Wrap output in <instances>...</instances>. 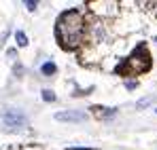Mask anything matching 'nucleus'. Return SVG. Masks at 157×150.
<instances>
[{
	"label": "nucleus",
	"instance_id": "obj_7",
	"mask_svg": "<svg viewBox=\"0 0 157 150\" xmlns=\"http://www.w3.org/2000/svg\"><path fill=\"white\" fill-rule=\"evenodd\" d=\"M15 42H17L19 47H28V36L21 32V30H17V32H15Z\"/></svg>",
	"mask_w": 157,
	"mask_h": 150
},
{
	"label": "nucleus",
	"instance_id": "obj_11",
	"mask_svg": "<svg viewBox=\"0 0 157 150\" xmlns=\"http://www.w3.org/2000/svg\"><path fill=\"white\" fill-rule=\"evenodd\" d=\"M155 42H157V38H155Z\"/></svg>",
	"mask_w": 157,
	"mask_h": 150
},
{
	"label": "nucleus",
	"instance_id": "obj_5",
	"mask_svg": "<svg viewBox=\"0 0 157 150\" xmlns=\"http://www.w3.org/2000/svg\"><path fill=\"white\" fill-rule=\"evenodd\" d=\"M91 110H96V114L100 116V119H108V116H115V108H100V106H96V108H91Z\"/></svg>",
	"mask_w": 157,
	"mask_h": 150
},
{
	"label": "nucleus",
	"instance_id": "obj_4",
	"mask_svg": "<svg viewBox=\"0 0 157 150\" xmlns=\"http://www.w3.org/2000/svg\"><path fill=\"white\" fill-rule=\"evenodd\" d=\"M55 121H62V123H83L87 121V114L83 110H62L55 114Z\"/></svg>",
	"mask_w": 157,
	"mask_h": 150
},
{
	"label": "nucleus",
	"instance_id": "obj_9",
	"mask_svg": "<svg viewBox=\"0 0 157 150\" xmlns=\"http://www.w3.org/2000/svg\"><path fill=\"white\" fill-rule=\"evenodd\" d=\"M26 6L30 9V11H34V9H36V2H32V0H30V2H26Z\"/></svg>",
	"mask_w": 157,
	"mask_h": 150
},
{
	"label": "nucleus",
	"instance_id": "obj_8",
	"mask_svg": "<svg viewBox=\"0 0 157 150\" xmlns=\"http://www.w3.org/2000/svg\"><path fill=\"white\" fill-rule=\"evenodd\" d=\"M40 93H43V100H45V101H55V100H57V97H55V93H53L51 89H43Z\"/></svg>",
	"mask_w": 157,
	"mask_h": 150
},
{
	"label": "nucleus",
	"instance_id": "obj_10",
	"mask_svg": "<svg viewBox=\"0 0 157 150\" xmlns=\"http://www.w3.org/2000/svg\"><path fill=\"white\" fill-rule=\"evenodd\" d=\"M125 87H128V89H134V87H136V82H134V80H130V82H125Z\"/></svg>",
	"mask_w": 157,
	"mask_h": 150
},
{
	"label": "nucleus",
	"instance_id": "obj_2",
	"mask_svg": "<svg viewBox=\"0 0 157 150\" xmlns=\"http://www.w3.org/2000/svg\"><path fill=\"white\" fill-rule=\"evenodd\" d=\"M149 70H151V55H149V49L144 45H138L132 51L130 57L123 59V64H119L115 68L117 74H125V76H138L149 72Z\"/></svg>",
	"mask_w": 157,
	"mask_h": 150
},
{
	"label": "nucleus",
	"instance_id": "obj_1",
	"mask_svg": "<svg viewBox=\"0 0 157 150\" xmlns=\"http://www.w3.org/2000/svg\"><path fill=\"white\" fill-rule=\"evenodd\" d=\"M83 30H85V21H83V15H81L78 9L64 11L55 21V36H57V42L64 49H75L77 47L83 38Z\"/></svg>",
	"mask_w": 157,
	"mask_h": 150
},
{
	"label": "nucleus",
	"instance_id": "obj_6",
	"mask_svg": "<svg viewBox=\"0 0 157 150\" xmlns=\"http://www.w3.org/2000/svg\"><path fill=\"white\" fill-rule=\"evenodd\" d=\"M40 72H43L45 76H51V74L57 72V66H55L53 61H47V64H43V66H40Z\"/></svg>",
	"mask_w": 157,
	"mask_h": 150
},
{
	"label": "nucleus",
	"instance_id": "obj_3",
	"mask_svg": "<svg viewBox=\"0 0 157 150\" xmlns=\"http://www.w3.org/2000/svg\"><path fill=\"white\" fill-rule=\"evenodd\" d=\"M2 123L11 129H24L28 125V119L24 114V110H17V108H6L4 114H2Z\"/></svg>",
	"mask_w": 157,
	"mask_h": 150
}]
</instances>
